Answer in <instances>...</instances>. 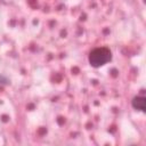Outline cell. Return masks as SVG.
Masks as SVG:
<instances>
[{
  "mask_svg": "<svg viewBox=\"0 0 146 146\" xmlns=\"http://www.w3.org/2000/svg\"><path fill=\"white\" fill-rule=\"evenodd\" d=\"M112 59V54L106 47H98L90 51L88 60L92 67H100Z\"/></svg>",
  "mask_w": 146,
  "mask_h": 146,
  "instance_id": "1",
  "label": "cell"
},
{
  "mask_svg": "<svg viewBox=\"0 0 146 146\" xmlns=\"http://www.w3.org/2000/svg\"><path fill=\"white\" fill-rule=\"evenodd\" d=\"M131 105H132V107L135 110L140 111V112H145V108H146V99L143 96H136V97H133V99L131 102Z\"/></svg>",
  "mask_w": 146,
  "mask_h": 146,
  "instance_id": "2",
  "label": "cell"
}]
</instances>
